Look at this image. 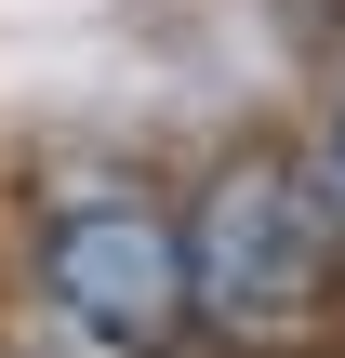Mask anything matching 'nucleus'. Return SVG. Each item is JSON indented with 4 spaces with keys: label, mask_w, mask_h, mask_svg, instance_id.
Segmentation results:
<instances>
[{
    "label": "nucleus",
    "mask_w": 345,
    "mask_h": 358,
    "mask_svg": "<svg viewBox=\"0 0 345 358\" xmlns=\"http://www.w3.org/2000/svg\"><path fill=\"white\" fill-rule=\"evenodd\" d=\"M186 332H213L239 358H319L345 332V226L279 146H239L199 186V213H186Z\"/></svg>",
    "instance_id": "obj_1"
},
{
    "label": "nucleus",
    "mask_w": 345,
    "mask_h": 358,
    "mask_svg": "<svg viewBox=\"0 0 345 358\" xmlns=\"http://www.w3.org/2000/svg\"><path fill=\"white\" fill-rule=\"evenodd\" d=\"M40 279H53V306L93 345H120V358L186 345V226L160 199H80V213H53Z\"/></svg>",
    "instance_id": "obj_2"
},
{
    "label": "nucleus",
    "mask_w": 345,
    "mask_h": 358,
    "mask_svg": "<svg viewBox=\"0 0 345 358\" xmlns=\"http://www.w3.org/2000/svg\"><path fill=\"white\" fill-rule=\"evenodd\" d=\"M332 159H345V106H332Z\"/></svg>",
    "instance_id": "obj_3"
}]
</instances>
